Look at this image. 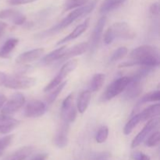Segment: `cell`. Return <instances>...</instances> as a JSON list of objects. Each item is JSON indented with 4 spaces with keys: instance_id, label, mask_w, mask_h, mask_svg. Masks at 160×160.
Instances as JSON below:
<instances>
[{
    "instance_id": "10",
    "label": "cell",
    "mask_w": 160,
    "mask_h": 160,
    "mask_svg": "<svg viewBox=\"0 0 160 160\" xmlns=\"http://www.w3.org/2000/svg\"><path fill=\"white\" fill-rule=\"evenodd\" d=\"M46 112V105L40 100H31L27 103L23 114L28 118L42 117Z\"/></svg>"
},
{
    "instance_id": "13",
    "label": "cell",
    "mask_w": 160,
    "mask_h": 160,
    "mask_svg": "<svg viewBox=\"0 0 160 160\" xmlns=\"http://www.w3.org/2000/svg\"><path fill=\"white\" fill-rule=\"evenodd\" d=\"M0 19L9 20L16 25H22L26 21V16L15 9H8L0 11Z\"/></svg>"
},
{
    "instance_id": "8",
    "label": "cell",
    "mask_w": 160,
    "mask_h": 160,
    "mask_svg": "<svg viewBox=\"0 0 160 160\" xmlns=\"http://www.w3.org/2000/svg\"><path fill=\"white\" fill-rule=\"evenodd\" d=\"M73 95L70 94L63 100L61 107V117L62 121L70 123H73L77 117V110L73 106Z\"/></svg>"
},
{
    "instance_id": "1",
    "label": "cell",
    "mask_w": 160,
    "mask_h": 160,
    "mask_svg": "<svg viewBox=\"0 0 160 160\" xmlns=\"http://www.w3.org/2000/svg\"><path fill=\"white\" fill-rule=\"evenodd\" d=\"M130 61L120 63L119 67L142 66L154 68L159 67L160 63L159 49L152 45H142L134 48L130 54Z\"/></svg>"
},
{
    "instance_id": "34",
    "label": "cell",
    "mask_w": 160,
    "mask_h": 160,
    "mask_svg": "<svg viewBox=\"0 0 160 160\" xmlns=\"http://www.w3.org/2000/svg\"><path fill=\"white\" fill-rule=\"evenodd\" d=\"M133 159L134 160H150V157L141 152H136L133 154Z\"/></svg>"
},
{
    "instance_id": "38",
    "label": "cell",
    "mask_w": 160,
    "mask_h": 160,
    "mask_svg": "<svg viewBox=\"0 0 160 160\" xmlns=\"http://www.w3.org/2000/svg\"><path fill=\"white\" fill-rule=\"evenodd\" d=\"M6 97L3 95H0V109H2V107L3 106V105L5 104V102H6Z\"/></svg>"
},
{
    "instance_id": "40",
    "label": "cell",
    "mask_w": 160,
    "mask_h": 160,
    "mask_svg": "<svg viewBox=\"0 0 160 160\" xmlns=\"http://www.w3.org/2000/svg\"><path fill=\"white\" fill-rule=\"evenodd\" d=\"M45 158H46L45 155H39V156H36L33 160H45Z\"/></svg>"
},
{
    "instance_id": "3",
    "label": "cell",
    "mask_w": 160,
    "mask_h": 160,
    "mask_svg": "<svg viewBox=\"0 0 160 160\" xmlns=\"http://www.w3.org/2000/svg\"><path fill=\"white\" fill-rule=\"evenodd\" d=\"M136 37V33L128 23L125 22H117L109 27L104 34V42L110 45L116 38L129 40Z\"/></svg>"
},
{
    "instance_id": "16",
    "label": "cell",
    "mask_w": 160,
    "mask_h": 160,
    "mask_svg": "<svg viewBox=\"0 0 160 160\" xmlns=\"http://www.w3.org/2000/svg\"><path fill=\"white\" fill-rule=\"evenodd\" d=\"M141 81L138 80L132 79L130 78V82L125 88L124 98L126 99H134L138 97L142 92V86Z\"/></svg>"
},
{
    "instance_id": "27",
    "label": "cell",
    "mask_w": 160,
    "mask_h": 160,
    "mask_svg": "<svg viewBox=\"0 0 160 160\" xmlns=\"http://www.w3.org/2000/svg\"><path fill=\"white\" fill-rule=\"evenodd\" d=\"M140 122H142L140 113L135 114V115L128 122V123L125 125L124 128H123V133H124V134L129 135L130 134H131V132L134 131V128L138 126V124Z\"/></svg>"
},
{
    "instance_id": "29",
    "label": "cell",
    "mask_w": 160,
    "mask_h": 160,
    "mask_svg": "<svg viewBox=\"0 0 160 160\" xmlns=\"http://www.w3.org/2000/svg\"><path fill=\"white\" fill-rule=\"evenodd\" d=\"M67 84V81L62 82L60 84H59L57 87L55 88L56 89H55L53 92H50L48 96L47 97V102H48V104H52L53 102H55V100H56V98L59 96V95L61 93V92H62V89L64 88V87H65Z\"/></svg>"
},
{
    "instance_id": "36",
    "label": "cell",
    "mask_w": 160,
    "mask_h": 160,
    "mask_svg": "<svg viewBox=\"0 0 160 160\" xmlns=\"http://www.w3.org/2000/svg\"><path fill=\"white\" fill-rule=\"evenodd\" d=\"M150 12L154 16H158L159 14V5L158 2H155L150 6Z\"/></svg>"
},
{
    "instance_id": "28",
    "label": "cell",
    "mask_w": 160,
    "mask_h": 160,
    "mask_svg": "<svg viewBox=\"0 0 160 160\" xmlns=\"http://www.w3.org/2000/svg\"><path fill=\"white\" fill-rule=\"evenodd\" d=\"M89 2V0H66L64 3V11H68L70 9H76L84 6Z\"/></svg>"
},
{
    "instance_id": "31",
    "label": "cell",
    "mask_w": 160,
    "mask_h": 160,
    "mask_svg": "<svg viewBox=\"0 0 160 160\" xmlns=\"http://www.w3.org/2000/svg\"><path fill=\"white\" fill-rule=\"evenodd\" d=\"M108 135H109V128L106 126H102L99 128L97 132L96 135H95V140L98 143L102 144L106 142Z\"/></svg>"
},
{
    "instance_id": "5",
    "label": "cell",
    "mask_w": 160,
    "mask_h": 160,
    "mask_svg": "<svg viewBox=\"0 0 160 160\" xmlns=\"http://www.w3.org/2000/svg\"><path fill=\"white\" fill-rule=\"evenodd\" d=\"M78 64V61L77 59H73L69 62H66L63 66L62 67L61 70L58 73V74L52 80L51 82L49 84H47L45 88H44V92H49L52 90L57 87L59 84H60L62 82L64 78L67 76L70 73L76 69L77 66Z\"/></svg>"
},
{
    "instance_id": "22",
    "label": "cell",
    "mask_w": 160,
    "mask_h": 160,
    "mask_svg": "<svg viewBox=\"0 0 160 160\" xmlns=\"http://www.w3.org/2000/svg\"><path fill=\"white\" fill-rule=\"evenodd\" d=\"M91 97H92V92L89 90L84 91L81 93L79 98H78V104H77L78 110L80 113L83 114L87 110L91 101Z\"/></svg>"
},
{
    "instance_id": "6",
    "label": "cell",
    "mask_w": 160,
    "mask_h": 160,
    "mask_svg": "<svg viewBox=\"0 0 160 160\" xmlns=\"http://www.w3.org/2000/svg\"><path fill=\"white\" fill-rule=\"evenodd\" d=\"M130 82L129 77H123L115 80L113 82L111 83L106 88V92L103 94V101H109L117 96L120 93L125 91L128 84Z\"/></svg>"
},
{
    "instance_id": "18",
    "label": "cell",
    "mask_w": 160,
    "mask_h": 160,
    "mask_svg": "<svg viewBox=\"0 0 160 160\" xmlns=\"http://www.w3.org/2000/svg\"><path fill=\"white\" fill-rule=\"evenodd\" d=\"M89 22H90V20H89V19H87L84 23L77 26L76 28H75V29L73 30L70 34H69L68 35L66 36L65 38L61 39V40L57 43V45H62V44L66 43V42H70V41L73 40V39L77 38L79 37L80 35H81V34L88 29V28Z\"/></svg>"
},
{
    "instance_id": "9",
    "label": "cell",
    "mask_w": 160,
    "mask_h": 160,
    "mask_svg": "<svg viewBox=\"0 0 160 160\" xmlns=\"http://www.w3.org/2000/svg\"><path fill=\"white\" fill-rule=\"evenodd\" d=\"M159 123V117H155V118L150 119L149 121L145 124V126L144 127V128L142 130V131H140V132L138 134V135L134 138L132 143H131V148H136V147L139 146L144 141L146 140L147 138L150 135V134L157 128Z\"/></svg>"
},
{
    "instance_id": "19",
    "label": "cell",
    "mask_w": 160,
    "mask_h": 160,
    "mask_svg": "<svg viewBox=\"0 0 160 160\" xmlns=\"http://www.w3.org/2000/svg\"><path fill=\"white\" fill-rule=\"evenodd\" d=\"M33 150H34L33 147L24 146L11 153L2 160H25L33 152Z\"/></svg>"
},
{
    "instance_id": "26",
    "label": "cell",
    "mask_w": 160,
    "mask_h": 160,
    "mask_svg": "<svg viewBox=\"0 0 160 160\" xmlns=\"http://www.w3.org/2000/svg\"><path fill=\"white\" fill-rule=\"evenodd\" d=\"M105 78L106 77L103 73H96L94 75L89 84L88 90L91 92H96L99 91L104 84Z\"/></svg>"
},
{
    "instance_id": "20",
    "label": "cell",
    "mask_w": 160,
    "mask_h": 160,
    "mask_svg": "<svg viewBox=\"0 0 160 160\" xmlns=\"http://www.w3.org/2000/svg\"><path fill=\"white\" fill-rule=\"evenodd\" d=\"M160 99V92L159 91H154V92H151L149 93L146 94V95H144L143 97H142V98H140L138 102H137V104L134 106V109H133L132 114L134 115L135 112H138V110H139L141 108V106L143 104L147 102H157L159 101Z\"/></svg>"
},
{
    "instance_id": "15",
    "label": "cell",
    "mask_w": 160,
    "mask_h": 160,
    "mask_svg": "<svg viewBox=\"0 0 160 160\" xmlns=\"http://www.w3.org/2000/svg\"><path fill=\"white\" fill-rule=\"evenodd\" d=\"M20 121L18 120L1 114L0 115V133L6 134L13 131L20 125Z\"/></svg>"
},
{
    "instance_id": "7",
    "label": "cell",
    "mask_w": 160,
    "mask_h": 160,
    "mask_svg": "<svg viewBox=\"0 0 160 160\" xmlns=\"http://www.w3.org/2000/svg\"><path fill=\"white\" fill-rule=\"evenodd\" d=\"M25 103V97L21 93H15L10 97L9 100H6L5 104L2 107L1 114L5 116L13 115L20 109L23 107Z\"/></svg>"
},
{
    "instance_id": "24",
    "label": "cell",
    "mask_w": 160,
    "mask_h": 160,
    "mask_svg": "<svg viewBox=\"0 0 160 160\" xmlns=\"http://www.w3.org/2000/svg\"><path fill=\"white\" fill-rule=\"evenodd\" d=\"M159 113H160V105L159 103H158V104L152 105V106H148V108L144 109L142 112H140L142 122L150 120V119L155 118V117H159Z\"/></svg>"
},
{
    "instance_id": "39",
    "label": "cell",
    "mask_w": 160,
    "mask_h": 160,
    "mask_svg": "<svg viewBox=\"0 0 160 160\" xmlns=\"http://www.w3.org/2000/svg\"><path fill=\"white\" fill-rule=\"evenodd\" d=\"M6 75L3 72H1L0 71V86L2 85L3 83H4L5 80H6Z\"/></svg>"
},
{
    "instance_id": "21",
    "label": "cell",
    "mask_w": 160,
    "mask_h": 160,
    "mask_svg": "<svg viewBox=\"0 0 160 160\" xmlns=\"http://www.w3.org/2000/svg\"><path fill=\"white\" fill-rule=\"evenodd\" d=\"M18 38H9L6 41L4 44L0 47V58L6 59L9 57V55L18 45Z\"/></svg>"
},
{
    "instance_id": "30",
    "label": "cell",
    "mask_w": 160,
    "mask_h": 160,
    "mask_svg": "<svg viewBox=\"0 0 160 160\" xmlns=\"http://www.w3.org/2000/svg\"><path fill=\"white\" fill-rule=\"evenodd\" d=\"M128 52V50L126 47H120L117 48L113 53H112V56L109 59V62L110 63H113V62H117V61L120 60V59H123Z\"/></svg>"
},
{
    "instance_id": "25",
    "label": "cell",
    "mask_w": 160,
    "mask_h": 160,
    "mask_svg": "<svg viewBox=\"0 0 160 160\" xmlns=\"http://www.w3.org/2000/svg\"><path fill=\"white\" fill-rule=\"evenodd\" d=\"M124 0H104L100 6V12L106 14L118 8L123 3Z\"/></svg>"
},
{
    "instance_id": "14",
    "label": "cell",
    "mask_w": 160,
    "mask_h": 160,
    "mask_svg": "<svg viewBox=\"0 0 160 160\" xmlns=\"http://www.w3.org/2000/svg\"><path fill=\"white\" fill-rule=\"evenodd\" d=\"M45 53V49L42 48L30 50L20 54L16 59V62L19 64H26L34 62L41 57Z\"/></svg>"
},
{
    "instance_id": "23",
    "label": "cell",
    "mask_w": 160,
    "mask_h": 160,
    "mask_svg": "<svg viewBox=\"0 0 160 160\" xmlns=\"http://www.w3.org/2000/svg\"><path fill=\"white\" fill-rule=\"evenodd\" d=\"M67 49V46H62L60 47L59 48L54 50V51L51 52L48 55H46L45 57H43L41 62L43 64H49L56 60H59L64 55V53L66 52Z\"/></svg>"
},
{
    "instance_id": "17",
    "label": "cell",
    "mask_w": 160,
    "mask_h": 160,
    "mask_svg": "<svg viewBox=\"0 0 160 160\" xmlns=\"http://www.w3.org/2000/svg\"><path fill=\"white\" fill-rule=\"evenodd\" d=\"M87 50H88V42H82V43H80L78 45H74L72 48L67 49V51L64 53L63 56L59 60V62H65L66 60H67L69 59H71V58L74 57V56L82 55Z\"/></svg>"
},
{
    "instance_id": "41",
    "label": "cell",
    "mask_w": 160,
    "mask_h": 160,
    "mask_svg": "<svg viewBox=\"0 0 160 160\" xmlns=\"http://www.w3.org/2000/svg\"><path fill=\"white\" fill-rule=\"evenodd\" d=\"M2 153H3L2 151H0V157H1V156L2 155Z\"/></svg>"
},
{
    "instance_id": "33",
    "label": "cell",
    "mask_w": 160,
    "mask_h": 160,
    "mask_svg": "<svg viewBox=\"0 0 160 160\" xmlns=\"http://www.w3.org/2000/svg\"><path fill=\"white\" fill-rule=\"evenodd\" d=\"M12 138H13V136L12 135H8L0 138V151H4L10 145L12 141Z\"/></svg>"
},
{
    "instance_id": "11",
    "label": "cell",
    "mask_w": 160,
    "mask_h": 160,
    "mask_svg": "<svg viewBox=\"0 0 160 160\" xmlns=\"http://www.w3.org/2000/svg\"><path fill=\"white\" fill-rule=\"evenodd\" d=\"M106 23V17L105 16H103L97 22L96 25H95V28H94L93 31H92V34L91 35L90 42L88 43V50L90 51L91 53H93L97 49V48H98V43L100 42V39H101L103 29H104Z\"/></svg>"
},
{
    "instance_id": "32",
    "label": "cell",
    "mask_w": 160,
    "mask_h": 160,
    "mask_svg": "<svg viewBox=\"0 0 160 160\" xmlns=\"http://www.w3.org/2000/svg\"><path fill=\"white\" fill-rule=\"evenodd\" d=\"M160 142V134L159 131H156L154 134L150 135L149 137L147 138L146 142H145V145L148 147H156L159 145Z\"/></svg>"
},
{
    "instance_id": "37",
    "label": "cell",
    "mask_w": 160,
    "mask_h": 160,
    "mask_svg": "<svg viewBox=\"0 0 160 160\" xmlns=\"http://www.w3.org/2000/svg\"><path fill=\"white\" fill-rule=\"evenodd\" d=\"M6 28H7V24L2 21H0V38L2 36V34L5 33Z\"/></svg>"
},
{
    "instance_id": "35",
    "label": "cell",
    "mask_w": 160,
    "mask_h": 160,
    "mask_svg": "<svg viewBox=\"0 0 160 160\" xmlns=\"http://www.w3.org/2000/svg\"><path fill=\"white\" fill-rule=\"evenodd\" d=\"M37 1V0H8L9 3L10 5H23V4H28V3L34 2Z\"/></svg>"
},
{
    "instance_id": "4",
    "label": "cell",
    "mask_w": 160,
    "mask_h": 160,
    "mask_svg": "<svg viewBox=\"0 0 160 160\" xmlns=\"http://www.w3.org/2000/svg\"><path fill=\"white\" fill-rule=\"evenodd\" d=\"M36 79L31 77L23 76L20 74L6 76L3 85L11 89H28L35 84Z\"/></svg>"
},
{
    "instance_id": "2",
    "label": "cell",
    "mask_w": 160,
    "mask_h": 160,
    "mask_svg": "<svg viewBox=\"0 0 160 160\" xmlns=\"http://www.w3.org/2000/svg\"><path fill=\"white\" fill-rule=\"evenodd\" d=\"M95 6V2H92L89 3V4H86L84 6H81V7L76 8V9H74L70 13H69L67 16V17H65L63 20H61L59 23H58L57 24L53 26L52 28H49L48 30H46V31H44L43 32L39 33L38 34H37V37L47 38L52 35V34L59 32L62 29H64V28L68 27L70 24H71L75 20L79 19L80 17H84V16L90 13L94 9Z\"/></svg>"
},
{
    "instance_id": "12",
    "label": "cell",
    "mask_w": 160,
    "mask_h": 160,
    "mask_svg": "<svg viewBox=\"0 0 160 160\" xmlns=\"http://www.w3.org/2000/svg\"><path fill=\"white\" fill-rule=\"evenodd\" d=\"M70 123L62 121V124L58 129L56 135L53 138V143L59 148H65L68 144V134Z\"/></svg>"
}]
</instances>
